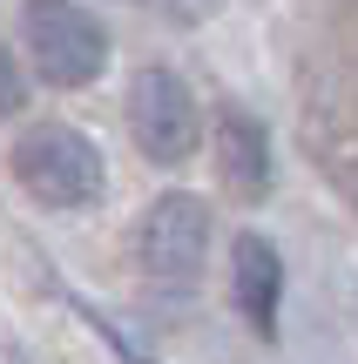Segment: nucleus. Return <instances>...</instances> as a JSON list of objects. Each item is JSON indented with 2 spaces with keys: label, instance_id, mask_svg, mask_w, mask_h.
Instances as JSON below:
<instances>
[{
  "label": "nucleus",
  "instance_id": "nucleus-5",
  "mask_svg": "<svg viewBox=\"0 0 358 364\" xmlns=\"http://www.w3.org/2000/svg\"><path fill=\"white\" fill-rule=\"evenodd\" d=\"M216 169H223V189L243 196V203H264L270 182H278V156H270L264 122L237 102L216 108Z\"/></svg>",
  "mask_w": 358,
  "mask_h": 364
},
{
  "label": "nucleus",
  "instance_id": "nucleus-1",
  "mask_svg": "<svg viewBox=\"0 0 358 364\" xmlns=\"http://www.w3.org/2000/svg\"><path fill=\"white\" fill-rule=\"evenodd\" d=\"M14 182H21L27 196H34L41 209H95L108 189V169H102V149L88 142L81 129H68V122H34V129H21V142H14Z\"/></svg>",
  "mask_w": 358,
  "mask_h": 364
},
{
  "label": "nucleus",
  "instance_id": "nucleus-8",
  "mask_svg": "<svg viewBox=\"0 0 358 364\" xmlns=\"http://www.w3.org/2000/svg\"><path fill=\"white\" fill-rule=\"evenodd\" d=\"M81 317H88V324H95V331H102V344H108V351H115L122 364H149V358H142V351H135V344H129V338H122V331H115V324H108V317H95V311H88V304H81Z\"/></svg>",
  "mask_w": 358,
  "mask_h": 364
},
{
  "label": "nucleus",
  "instance_id": "nucleus-3",
  "mask_svg": "<svg viewBox=\"0 0 358 364\" xmlns=\"http://www.w3.org/2000/svg\"><path fill=\"white\" fill-rule=\"evenodd\" d=\"M135 263L156 290H196L203 263H210V203L189 189L156 196L135 223Z\"/></svg>",
  "mask_w": 358,
  "mask_h": 364
},
{
  "label": "nucleus",
  "instance_id": "nucleus-4",
  "mask_svg": "<svg viewBox=\"0 0 358 364\" xmlns=\"http://www.w3.org/2000/svg\"><path fill=\"white\" fill-rule=\"evenodd\" d=\"M129 135L156 169H176V162L196 156L203 108H196V95H189V81L176 68H142L129 81Z\"/></svg>",
  "mask_w": 358,
  "mask_h": 364
},
{
  "label": "nucleus",
  "instance_id": "nucleus-6",
  "mask_svg": "<svg viewBox=\"0 0 358 364\" xmlns=\"http://www.w3.org/2000/svg\"><path fill=\"white\" fill-rule=\"evenodd\" d=\"M230 304L251 324V338H278V311H284V257L264 236H237L230 243Z\"/></svg>",
  "mask_w": 358,
  "mask_h": 364
},
{
  "label": "nucleus",
  "instance_id": "nucleus-7",
  "mask_svg": "<svg viewBox=\"0 0 358 364\" xmlns=\"http://www.w3.org/2000/svg\"><path fill=\"white\" fill-rule=\"evenodd\" d=\"M21 108H27V75H21V61L0 48V122L21 115Z\"/></svg>",
  "mask_w": 358,
  "mask_h": 364
},
{
  "label": "nucleus",
  "instance_id": "nucleus-9",
  "mask_svg": "<svg viewBox=\"0 0 358 364\" xmlns=\"http://www.w3.org/2000/svg\"><path fill=\"white\" fill-rule=\"evenodd\" d=\"M203 7H210V0H183V14H203Z\"/></svg>",
  "mask_w": 358,
  "mask_h": 364
},
{
  "label": "nucleus",
  "instance_id": "nucleus-2",
  "mask_svg": "<svg viewBox=\"0 0 358 364\" xmlns=\"http://www.w3.org/2000/svg\"><path fill=\"white\" fill-rule=\"evenodd\" d=\"M21 48L48 88H88L108 68V27L88 7H75V0H27Z\"/></svg>",
  "mask_w": 358,
  "mask_h": 364
}]
</instances>
